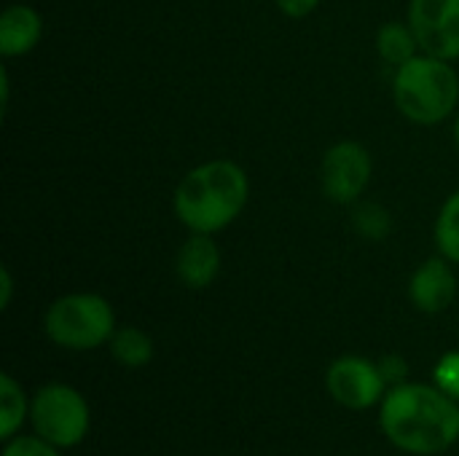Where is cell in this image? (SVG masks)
<instances>
[{"label":"cell","mask_w":459,"mask_h":456,"mask_svg":"<svg viewBox=\"0 0 459 456\" xmlns=\"http://www.w3.org/2000/svg\"><path fill=\"white\" fill-rule=\"evenodd\" d=\"M328 392L331 398L352 411H366L377 403H382L385 398V376L379 371V366H374L366 357H339L325 376Z\"/></svg>","instance_id":"7"},{"label":"cell","mask_w":459,"mask_h":456,"mask_svg":"<svg viewBox=\"0 0 459 456\" xmlns=\"http://www.w3.org/2000/svg\"><path fill=\"white\" fill-rule=\"evenodd\" d=\"M11 290H13V282H11L8 269L3 266V269H0V309H8V304H11Z\"/></svg>","instance_id":"21"},{"label":"cell","mask_w":459,"mask_h":456,"mask_svg":"<svg viewBox=\"0 0 459 456\" xmlns=\"http://www.w3.org/2000/svg\"><path fill=\"white\" fill-rule=\"evenodd\" d=\"M317 3H320V0H277L280 11H285L288 16H296V19L312 13V11L317 8Z\"/></svg>","instance_id":"20"},{"label":"cell","mask_w":459,"mask_h":456,"mask_svg":"<svg viewBox=\"0 0 459 456\" xmlns=\"http://www.w3.org/2000/svg\"><path fill=\"white\" fill-rule=\"evenodd\" d=\"M377 46H379V54L385 62L401 67L406 65L409 59L417 56V38H414V30L401 24V22H390L379 30V38H377Z\"/></svg>","instance_id":"13"},{"label":"cell","mask_w":459,"mask_h":456,"mask_svg":"<svg viewBox=\"0 0 459 456\" xmlns=\"http://www.w3.org/2000/svg\"><path fill=\"white\" fill-rule=\"evenodd\" d=\"M113 328L110 304L94 293L62 296L46 312V333L65 349H97L113 339Z\"/></svg>","instance_id":"4"},{"label":"cell","mask_w":459,"mask_h":456,"mask_svg":"<svg viewBox=\"0 0 459 456\" xmlns=\"http://www.w3.org/2000/svg\"><path fill=\"white\" fill-rule=\"evenodd\" d=\"M409 293H411V301L417 309H422L428 314H438V312L449 309V304L455 301L457 280L444 258H430L414 271Z\"/></svg>","instance_id":"9"},{"label":"cell","mask_w":459,"mask_h":456,"mask_svg":"<svg viewBox=\"0 0 459 456\" xmlns=\"http://www.w3.org/2000/svg\"><path fill=\"white\" fill-rule=\"evenodd\" d=\"M455 137H457V145H459V118H457V126H455Z\"/></svg>","instance_id":"22"},{"label":"cell","mask_w":459,"mask_h":456,"mask_svg":"<svg viewBox=\"0 0 459 456\" xmlns=\"http://www.w3.org/2000/svg\"><path fill=\"white\" fill-rule=\"evenodd\" d=\"M436 387L459 403V352H449L436 366Z\"/></svg>","instance_id":"18"},{"label":"cell","mask_w":459,"mask_h":456,"mask_svg":"<svg viewBox=\"0 0 459 456\" xmlns=\"http://www.w3.org/2000/svg\"><path fill=\"white\" fill-rule=\"evenodd\" d=\"M371 177V156L358 142H339L323 159V188L325 194L339 202H355Z\"/></svg>","instance_id":"8"},{"label":"cell","mask_w":459,"mask_h":456,"mask_svg":"<svg viewBox=\"0 0 459 456\" xmlns=\"http://www.w3.org/2000/svg\"><path fill=\"white\" fill-rule=\"evenodd\" d=\"M110 355L124 368H143L153 357V341L140 328H121L110 339Z\"/></svg>","instance_id":"12"},{"label":"cell","mask_w":459,"mask_h":456,"mask_svg":"<svg viewBox=\"0 0 459 456\" xmlns=\"http://www.w3.org/2000/svg\"><path fill=\"white\" fill-rule=\"evenodd\" d=\"M459 99L457 73L438 56H414L398 67L395 102L401 113L417 124L444 121Z\"/></svg>","instance_id":"3"},{"label":"cell","mask_w":459,"mask_h":456,"mask_svg":"<svg viewBox=\"0 0 459 456\" xmlns=\"http://www.w3.org/2000/svg\"><path fill=\"white\" fill-rule=\"evenodd\" d=\"M436 239H438V247H441L444 258L459 263V191L446 199V204H444V210L438 215Z\"/></svg>","instance_id":"15"},{"label":"cell","mask_w":459,"mask_h":456,"mask_svg":"<svg viewBox=\"0 0 459 456\" xmlns=\"http://www.w3.org/2000/svg\"><path fill=\"white\" fill-rule=\"evenodd\" d=\"M247 175L231 161H207L191 169L175 191V212L194 234L226 228L247 202Z\"/></svg>","instance_id":"2"},{"label":"cell","mask_w":459,"mask_h":456,"mask_svg":"<svg viewBox=\"0 0 459 456\" xmlns=\"http://www.w3.org/2000/svg\"><path fill=\"white\" fill-rule=\"evenodd\" d=\"M358 231L366 234L368 239H382L390 231V215L379 204H360L355 212Z\"/></svg>","instance_id":"16"},{"label":"cell","mask_w":459,"mask_h":456,"mask_svg":"<svg viewBox=\"0 0 459 456\" xmlns=\"http://www.w3.org/2000/svg\"><path fill=\"white\" fill-rule=\"evenodd\" d=\"M27 414V398L13 376H0V438L11 441Z\"/></svg>","instance_id":"14"},{"label":"cell","mask_w":459,"mask_h":456,"mask_svg":"<svg viewBox=\"0 0 459 456\" xmlns=\"http://www.w3.org/2000/svg\"><path fill=\"white\" fill-rule=\"evenodd\" d=\"M178 277L186 288L202 290L207 288L221 266L218 245L210 239V234H194L178 253Z\"/></svg>","instance_id":"10"},{"label":"cell","mask_w":459,"mask_h":456,"mask_svg":"<svg viewBox=\"0 0 459 456\" xmlns=\"http://www.w3.org/2000/svg\"><path fill=\"white\" fill-rule=\"evenodd\" d=\"M3 456H59V449L48 441H43L40 435L35 438H11L5 441V449H3Z\"/></svg>","instance_id":"17"},{"label":"cell","mask_w":459,"mask_h":456,"mask_svg":"<svg viewBox=\"0 0 459 456\" xmlns=\"http://www.w3.org/2000/svg\"><path fill=\"white\" fill-rule=\"evenodd\" d=\"M409 27L425 54L459 56V0H411Z\"/></svg>","instance_id":"6"},{"label":"cell","mask_w":459,"mask_h":456,"mask_svg":"<svg viewBox=\"0 0 459 456\" xmlns=\"http://www.w3.org/2000/svg\"><path fill=\"white\" fill-rule=\"evenodd\" d=\"M43 22L30 5H8L0 16V51L3 56H22L40 40Z\"/></svg>","instance_id":"11"},{"label":"cell","mask_w":459,"mask_h":456,"mask_svg":"<svg viewBox=\"0 0 459 456\" xmlns=\"http://www.w3.org/2000/svg\"><path fill=\"white\" fill-rule=\"evenodd\" d=\"M379 371H382V376H385V382H387V384H403V379H406V374H409L406 363H403L398 355L385 357V360H382V366H379Z\"/></svg>","instance_id":"19"},{"label":"cell","mask_w":459,"mask_h":456,"mask_svg":"<svg viewBox=\"0 0 459 456\" xmlns=\"http://www.w3.org/2000/svg\"><path fill=\"white\" fill-rule=\"evenodd\" d=\"M30 422L43 441L56 449H73L89 433V406L78 390L67 384H46L30 403Z\"/></svg>","instance_id":"5"},{"label":"cell","mask_w":459,"mask_h":456,"mask_svg":"<svg viewBox=\"0 0 459 456\" xmlns=\"http://www.w3.org/2000/svg\"><path fill=\"white\" fill-rule=\"evenodd\" d=\"M382 433L406 454L430 456L459 441V403L430 384H398L382 398Z\"/></svg>","instance_id":"1"}]
</instances>
